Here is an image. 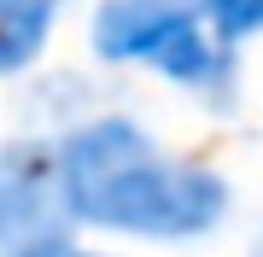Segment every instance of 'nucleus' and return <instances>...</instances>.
I'll use <instances>...</instances> for the list:
<instances>
[{
	"label": "nucleus",
	"mask_w": 263,
	"mask_h": 257,
	"mask_svg": "<svg viewBox=\"0 0 263 257\" xmlns=\"http://www.w3.org/2000/svg\"><path fill=\"white\" fill-rule=\"evenodd\" d=\"M205 12H211V24H216V35L222 41H252L263 35V0H205Z\"/></svg>",
	"instance_id": "nucleus-5"
},
{
	"label": "nucleus",
	"mask_w": 263,
	"mask_h": 257,
	"mask_svg": "<svg viewBox=\"0 0 263 257\" xmlns=\"http://www.w3.org/2000/svg\"><path fill=\"white\" fill-rule=\"evenodd\" d=\"M70 0H0V76H18L47 53Z\"/></svg>",
	"instance_id": "nucleus-4"
},
{
	"label": "nucleus",
	"mask_w": 263,
	"mask_h": 257,
	"mask_svg": "<svg viewBox=\"0 0 263 257\" xmlns=\"http://www.w3.org/2000/svg\"><path fill=\"white\" fill-rule=\"evenodd\" d=\"M59 187L76 228L152 240V246H187L211 240L234 210V187L211 164L170 158L141 117L100 111L76 117L53 141Z\"/></svg>",
	"instance_id": "nucleus-1"
},
{
	"label": "nucleus",
	"mask_w": 263,
	"mask_h": 257,
	"mask_svg": "<svg viewBox=\"0 0 263 257\" xmlns=\"http://www.w3.org/2000/svg\"><path fill=\"white\" fill-rule=\"evenodd\" d=\"M88 47L100 65H141L211 111L240 100L234 41L216 35L205 0H100L88 18Z\"/></svg>",
	"instance_id": "nucleus-2"
},
{
	"label": "nucleus",
	"mask_w": 263,
	"mask_h": 257,
	"mask_svg": "<svg viewBox=\"0 0 263 257\" xmlns=\"http://www.w3.org/2000/svg\"><path fill=\"white\" fill-rule=\"evenodd\" d=\"M70 257H105V251H82V246H76V251H70Z\"/></svg>",
	"instance_id": "nucleus-6"
},
{
	"label": "nucleus",
	"mask_w": 263,
	"mask_h": 257,
	"mask_svg": "<svg viewBox=\"0 0 263 257\" xmlns=\"http://www.w3.org/2000/svg\"><path fill=\"white\" fill-rule=\"evenodd\" d=\"M76 216L59 187L53 141L0 146V257H70Z\"/></svg>",
	"instance_id": "nucleus-3"
},
{
	"label": "nucleus",
	"mask_w": 263,
	"mask_h": 257,
	"mask_svg": "<svg viewBox=\"0 0 263 257\" xmlns=\"http://www.w3.org/2000/svg\"><path fill=\"white\" fill-rule=\"evenodd\" d=\"M246 257H263V240H257V246H252V251H246Z\"/></svg>",
	"instance_id": "nucleus-7"
}]
</instances>
